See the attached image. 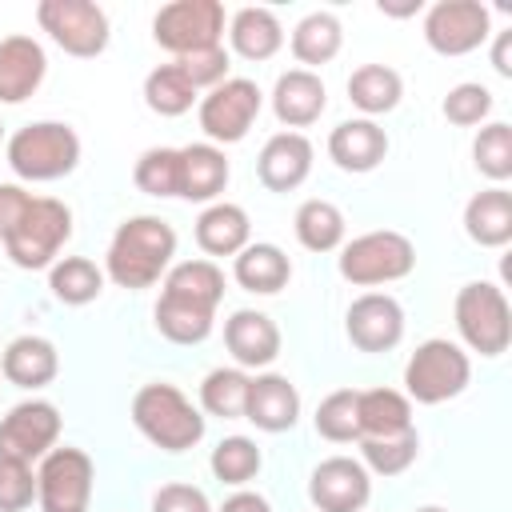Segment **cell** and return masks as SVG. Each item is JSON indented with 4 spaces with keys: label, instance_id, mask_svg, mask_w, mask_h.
I'll return each instance as SVG.
<instances>
[{
    "label": "cell",
    "instance_id": "obj_4",
    "mask_svg": "<svg viewBox=\"0 0 512 512\" xmlns=\"http://www.w3.org/2000/svg\"><path fill=\"white\" fill-rule=\"evenodd\" d=\"M72 236V208L56 196H32L28 212L20 216V224L0 240L4 256L16 268H52L60 260V248Z\"/></svg>",
    "mask_w": 512,
    "mask_h": 512
},
{
    "label": "cell",
    "instance_id": "obj_17",
    "mask_svg": "<svg viewBox=\"0 0 512 512\" xmlns=\"http://www.w3.org/2000/svg\"><path fill=\"white\" fill-rule=\"evenodd\" d=\"M224 344L236 368H268L280 356V328L268 312L240 308L224 320Z\"/></svg>",
    "mask_w": 512,
    "mask_h": 512
},
{
    "label": "cell",
    "instance_id": "obj_33",
    "mask_svg": "<svg viewBox=\"0 0 512 512\" xmlns=\"http://www.w3.org/2000/svg\"><path fill=\"white\" fill-rule=\"evenodd\" d=\"M48 288L60 304H92L104 292V268H96L88 256H60L48 268Z\"/></svg>",
    "mask_w": 512,
    "mask_h": 512
},
{
    "label": "cell",
    "instance_id": "obj_28",
    "mask_svg": "<svg viewBox=\"0 0 512 512\" xmlns=\"http://www.w3.org/2000/svg\"><path fill=\"white\" fill-rule=\"evenodd\" d=\"M356 420L364 436H400L412 428V400L396 388H368L356 392Z\"/></svg>",
    "mask_w": 512,
    "mask_h": 512
},
{
    "label": "cell",
    "instance_id": "obj_1",
    "mask_svg": "<svg viewBox=\"0 0 512 512\" xmlns=\"http://www.w3.org/2000/svg\"><path fill=\"white\" fill-rule=\"evenodd\" d=\"M176 256V232L168 220L160 216H128L112 240H108V256H104V276L120 288H152L168 264Z\"/></svg>",
    "mask_w": 512,
    "mask_h": 512
},
{
    "label": "cell",
    "instance_id": "obj_3",
    "mask_svg": "<svg viewBox=\"0 0 512 512\" xmlns=\"http://www.w3.org/2000/svg\"><path fill=\"white\" fill-rule=\"evenodd\" d=\"M8 168L28 184H48L68 176L80 164V136L64 120H36L12 132L4 144Z\"/></svg>",
    "mask_w": 512,
    "mask_h": 512
},
{
    "label": "cell",
    "instance_id": "obj_15",
    "mask_svg": "<svg viewBox=\"0 0 512 512\" xmlns=\"http://www.w3.org/2000/svg\"><path fill=\"white\" fill-rule=\"evenodd\" d=\"M344 332L360 352H388L404 340V308L388 292H364L348 304Z\"/></svg>",
    "mask_w": 512,
    "mask_h": 512
},
{
    "label": "cell",
    "instance_id": "obj_35",
    "mask_svg": "<svg viewBox=\"0 0 512 512\" xmlns=\"http://www.w3.org/2000/svg\"><path fill=\"white\" fill-rule=\"evenodd\" d=\"M248 372L244 368H212L200 380V408L220 420H240L248 404Z\"/></svg>",
    "mask_w": 512,
    "mask_h": 512
},
{
    "label": "cell",
    "instance_id": "obj_41",
    "mask_svg": "<svg viewBox=\"0 0 512 512\" xmlns=\"http://www.w3.org/2000/svg\"><path fill=\"white\" fill-rule=\"evenodd\" d=\"M316 432L332 444H352L360 440V420H356V392L352 388H336L320 400L316 416H312Z\"/></svg>",
    "mask_w": 512,
    "mask_h": 512
},
{
    "label": "cell",
    "instance_id": "obj_46",
    "mask_svg": "<svg viewBox=\"0 0 512 512\" xmlns=\"http://www.w3.org/2000/svg\"><path fill=\"white\" fill-rule=\"evenodd\" d=\"M28 204H32V192H24V184H0V240L20 224Z\"/></svg>",
    "mask_w": 512,
    "mask_h": 512
},
{
    "label": "cell",
    "instance_id": "obj_22",
    "mask_svg": "<svg viewBox=\"0 0 512 512\" xmlns=\"http://www.w3.org/2000/svg\"><path fill=\"white\" fill-rule=\"evenodd\" d=\"M0 372H4L8 384L36 392V388H44V384L56 380V372H60V352H56L52 340L28 332V336H16V340L4 348Z\"/></svg>",
    "mask_w": 512,
    "mask_h": 512
},
{
    "label": "cell",
    "instance_id": "obj_47",
    "mask_svg": "<svg viewBox=\"0 0 512 512\" xmlns=\"http://www.w3.org/2000/svg\"><path fill=\"white\" fill-rule=\"evenodd\" d=\"M220 512H272V504H268L260 492L240 488V492H232V496L220 504Z\"/></svg>",
    "mask_w": 512,
    "mask_h": 512
},
{
    "label": "cell",
    "instance_id": "obj_37",
    "mask_svg": "<svg viewBox=\"0 0 512 512\" xmlns=\"http://www.w3.org/2000/svg\"><path fill=\"white\" fill-rule=\"evenodd\" d=\"M360 456H364L360 464L368 472H376V476H400V472H408L416 464L420 436H416V428H408L400 436H364L360 440Z\"/></svg>",
    "mask_w": 512,
    "mask_h": 512
},
{
    "label": "cell",
    "instance_id": "obj_40",
    "mask_svg": "<svg viewBox=\"0 0 512 512\" xmlns=\"http://www.w3.org/2000/svg\"><path fill=\"white\" fill-rule=\"evenodd\" d=\"M132 180L144 196H180V148H148L140 152Z\"/></svg>",
    "mask_w": 512,
    "mask_h": 512
},
{
    "label": "cell",
    "instance_id": "obj_21",
    "mask_svg": "<svg viewBox=\"0 0 512 512\" xmlns=\"http://www.w3.org/2000/svg\"><path fill=\"white\" fill-rule=\"evenodd\" d=\"M328 156L344 172H372L388 156V132L376 120H368V116L340 120L328 132Z\"/></svg>",
    "mask_w": 512,
    "mask_h": 512
},
{
    "label": "cell",
    "instance_id": "obj_24",
    "mask_svg": "<svg viewBox=\"0 0 512 512\" xmlns=\"http://www.w3.org/2000/svg\"><path fill=\"white\" fill-rule=\"evenodd\" d=\"M228 184V156L224 148L200 140V144H184L180 148V196L184 200H200L212 204Z\"/></svg>",
    "mask_w": 512,
    "mask_h": 512
},
{
    "label": "cell",
    "instance_id": "obj_9",
    "mask_svg": "<svg viewBox=\"0 0 512 512\" xmlns=\"http://www.w3.org/2000/svg\"><path fill=\"white\" fill-rule=\"evenodd\" d=\"M260 104H264V92L256 88V80H244V76H228L224 84L208 88L200 96V132L208 136V144H236L248 136V128L256 124L260 116Z\"/></svg>",
    "mask_w": 512,
    "mask_h": 512
},
{
    "label": "cell",
    "instance_id": "obj_31",
    "mask_svg": "<svg viewBox=\"0 0 512 512\" xmlns=\"http://www.w3.org/2000/svg\"><path fill=\"white\" fill-rule=\"evenodd\" d=\"M340 44H344V28H340V20L332 12H308L292 28V56L300 64H308V72L328 64V60H336Z\"/></svg>",
    "mask_w": 512,
    "mask_h": 512
},
{
    "label": "cell",
    "instance_id": "obj_36",
    "mask_svg": "<svg viewBox=\"0 0 512 512\" xmlns=\"http://www.w3.org/2000/svg\"><path fill=\"white\" fill-rule=\"evenodd\" d=\"M200 100V92L188 84V76L172 64H160L144 76V104L156 112V116H184L192 104Z\"/></svg>",
    "mask_w": 512,
    "mask_h": 512
},
{
    "label": "cell",
    "instance_id": "obj_50",
    "mask_svg": "<svg viewBox=\"0 0 512 512\" xmlns=\"http://www.w3.org/2000/svg\"><path fill=\"white\" fill-rule=\"evenodd\" d=\"M416 512H448V508H436V504H428V508H416Z\"/></svg>",
    "mask_w": 512,
    "mask_h": 512
},
{
    "label": "cell",
    "instance_id": "obj_14",
    "mask_svg": "<svg viewBox=\"0 0 512 512\" xmlns=\"http://www.w3.org/2000/svg\"><path fill=\"white\" fill-rule=\"evenodd\" d=\"M308 500L320 512H364L372 500V472L352 456H328L308 476Z\"/></svg>",
    "mask_w": 512,
    "mask_h": 512
},
{
    "label": "cell",
    "instance_id": "obj_27",
    "mask_svg": "<svg viewBox=\"0 0 512 512\" xmlns=\"http://www.w3.org/2000/svg\"><path fill=\"white\" fill-rule=\"evenodd\" d=\"M228 40L232 52L244 60H272L284 44V28L272 8H240L228 20Z\"/></svg>",
    "mask_w": 512,
    "mask_h": 512
},
{
    "label": "cell",
    "instance_id": "obj_12",
    "mask_svg": "<svg viewBox=\"0 0 512 512\" xmlns=\"http://www.w3.org/2000/svg\"><path fill=\"white\" fill-rule=\"evenodd\" d=\"M492 36V16L480 0H436L424 16V40L440 56H468Z\"/></svg>",
    "mask_w": 512,
    "mask_h": 512
},
{
    "label": "cell",
    "instance_id": "obj_49",
    "mask_svg": "<svg viewBox=\"0 0 512 512\" xmlns=\"http://www.w3.org/2000/svg\"><path fill=\"white\" fill-rule=\"evenodd\" d=\"M380 12H388V16H412V12H420V0H408V4H384L380 0Z\"/></svg>",
    "mask_w": 512,
    "mask_h": 512
},
{
    "label": "cell",
    "instance_id": "obj_5",
    "mask_svg": "<svg viewBox=\"0 0 512 512\" xmlns=\"http://www.w3.org/2000/svg\"><path fill=\"white\" fill-rule=\"evenodd\" d=\"M472 380V360L456 340L432 336L416 344V352L404 364V396L416 404H444L460 396Z\"/></svg>",
    "mask_w": 512,
    "mask_h": 512
},
{
    "label": "cell",
    "instance_id": "obj_32",
    "mask_svg": "<svg viewBox=\"0 0 512 512\" xmlns=\"http://www.w3.org/2000/svg\"><path fill=\"white\" fill-rule=\"evenodd\" d=\"M164 292L204 304V308H216L224 300V272L216 260H180L176 268L164 272Z\"/></svg>",
    "mask_w": 512,
    "mask_h": 512
},
{
    "label": "cell",
    "instance_id": "obj_16",
    "mask_svg": "<svg viewBox=\"0 0 512 512\" xmlns=\"http://www.w3.org/2000/svg\"><path fill=\"white\" fill-rule=\"evenodd\" d=\"M312 172V140L304 132H276L256 156V176L268 192H296Z\"/></svg>",
    "mask_w": 512,
    "mask_h": 512
},
{
    "label": "cell",
    "instance_id": "obj_42",
    "mask_svg": "<svg viewBox=\"0 0 512 512\" xmlns=\"http://www.w3.org/2000/svg\"><path fill=\"white\" fill-rule=\"evenodd\" d=\"M440 112H444L448 124H456V128H476V124H484L488 112H492V92H488L484 84H476V80H464V84L448 88Z\"/></svg>",
    "mask_w": 512,
    "mask_h": 512
},
{
    "label": "cell",
    "instance_id": "obj_51",
    "mask_svg": "<svg viewBox=\"0 0 512 512\" xmlns=\"http://www.w3.org/2000/svg\"><path fill=\"white\" fill-rule=\"evenodd\" d=\"M0 140H4V124H0Z\"/></svg>",
    "mask_w": 512,
    "mask_h": 512
},
{
    "label": "cell",
    "instance_id": "obj_19",
    "mask_svg": "<svg viewBox=\"0 0 512 512\" xmlns=\"http://www.w3.org/2000/svg\"><path fill=\"white\" fill-rule=\"evenodd\" d=\"M244 420H252L260 432H288L300 420V392L280 372H260L248 380V404Z\"/></svg>",
    "mask_w": 512,
    "mask_h": 512
},
{
    "label": "cell",
    "instance_id": "obj_23",
    "mask_svg": "<svg viewBox=\"0 0 512 512\" xmlns=\"http://www.w3.org/2000/svg\"><path fill=\"white\" fill-rule=\"evenodd\" d=\"M464 232L480 248H504L512 240V192L492 184L464 204Z\"/></svg>",
    "mask_w": 512,
    "mask_h": 512
},
{
    "label": "cell",
    "instance_id": "obj_45",
    "mask_svg": "<svg viewBox=\"0 0 512 512\" xmlns=\"http://www.w3.org/2000/svg\"><path fill=\"white\" fill-rule=\"evenodd\" d=\"M152 512H212V504H208V496H204L196 484H180V480H172V484L156 488V496H152Z\"/></svg>",
    "mask_w": 512,
    "mask_h": 512
},
{
    "label": "cell",
    "instance_id": "obj_25",
    "mask_svg": "<svg viewBox=\"0 0 512 512\" xmlns=\"http://www.w3.org/2000/svg\"><path fill=\"white\" fill-rule=\"evenodd\" d=\"M232 276L244 292L272 296L292 280V260L284 256V248H276L268 240H256V244H244L232 256Z\"/></svg>",
    "mask_w": 512,
    "mask_h": 512
},
{
    "label": "cell",
    "instance_id": "obj_39",
    "mask_svg": "<svg viewBox=\"0 0 512 512\" xmlns=\"http://www.w3.org/2000/svg\"><path fill=\"white\" fill-rule=\"evenodd\" d=\"M472 160L480 176H488L492 184H504L512 176V124L504 120L484 124L472 140Z\"/></svg>",
    "mask_w": 512,
    "mask_h": 512
},
{
    "label": "cell",
    "instance_id": "obj_7",
    "mask_svg": "<svg viewBox=\"0 0 512 512\" xmlns=\"http://www.w3.org/2000/svg\"><path fill=\"white\" fill-rule=\"evenodd\" d=\"M340 276L356 288H376V284H392L404 280L416 268V248L404 232L392 228H376L364 232L348 244H340V260H336Z\"/></svg>",
    "mask_w": 512,
    "mask_h": 512
},
{
    "label": "cell",
    "instance_id": "obj_26",
    "mask_svg": "<svg viewBox=\"0 0 512 512\" xmlns=\"http://www.w3.org/2000/svg\"><path fill=\"white\" fill-rule=\"evenodd\" d=\"M248 236H252V224H248V212L240 204L212 200L196 216V244L208 256H236L244 244H252Z\"/></svg>",
    "mask_w": 512,
    "mask_h": 512
},
{
    "label": "cell",
    "instance_id": "obj_2",
    "mask_svg": "<svg viewBox=\"0 0 512 512\" xmlns=\"http://www.w3.org/2000/svg\"><path fill=\"white\" fill-rule=\"evenodd\" d=\"M132 424L160 452H188L204 440L200 408L168 380H152L132 396Z\"/></svg>",
    "mask_w": 512,
    "mask_h": 512
},
{
    "label": "cell",
    "instance_id": "obj_30",
    "mask_svg": "<svg viewBox=\"0 0 512 512\" xmlns=\"http://www.w3.org/2000/svg\"><path fill=\"white\" fill-rule=\"evenodd\" d=\"M152 316H156V332L164 340H172V344H200L212 332L216 308H204V304H192V300H180V296L160 292Z\"/></svg>",
    "mask_w": 512,
    "mask_h": 512
},
{
    "label": "cell",
    "instance_id": "obj_6",
    "mask_svg": "<svg viewBox=\"0 0 512 512\" xmlns=\"http://www.w3.org/2000/svg\"><path fill=\"white\" fill-rule=\"evenodd\" d=\"M452 316H456L460 340L472 352H480V356L508 352V344H512V308H508V296H504L500 284H492V280L464 284L456 292Z\"/></svg>",
    "mask_w": 512,
    "mask_h": 512
},
{
    "label": "cell",
    "instance_id": "obj_43",
    "mask_svg": "<svg viewBox=\"0 0 512 512\" xmlns=\"http://www.w3.org/2000/svg\"><path fill=\"white\" fill-rule=\"evenodd\" d=\"M36 500V472L24 460H0V512H28Z\"/></svg>",
    "mask_w": 512,
    "mask_h": 512
},
{
    "label": "cell",
    "instance_id": "obj_20",
    "mask_svg": "<svg viewBox=\"0 0 512 512\" xmlns=\"http://www.w3.org/2000/svg\"><path fill=\"white\" fill-rule=\"evenodd\" d=\"M324 108H328V88H324V80L316 72H308V68L280 72V80L272 88V112L288 132L316 124Z\"/></svg>",
    "mask_w": 512,
    "mask_h": 512
},
{
    "label": "cell",
    "instance_id": "obj_38",
    "mask_svg": "<svg viewBox=\"0 0 512 512\" xmlns=\"http://www.w3.org/2000/svg\"><path fill=\"white\" fill-rule=\"evenodd\" d=\"M260 464H264V456H260L256 440H248V436H224L208 456L212 476L220 484H232V488H244L260 472Z\"/></svg>",
    "mask_w": 512,
    "mask_h": 512
},
{
    "label": "cell",
    "instance_id": "obj_48",
    "mask_svg": "<svg viewBox=\"0 0 512 512\" xmlns=\"http://www.w3.org/2000/svg\"><path fill=\"white\" fill-rule=\"evenodd\" d=\"M492 68L500 76H512V32H496V44H492Z\"/></svg>",
    "mask_w": 512,
    "mask_h": 512
},
{
    "label": "cell",
    "instance_id": "obj_18",
    "mask_svg": "<svg viewBox=\"0 0 512 512\" xmlns=\"http://www.w3.org/2000/svg\"><path fill=\"white\" fill-rule=\"evenodd\" d=\"M48 72V56L40 40L16 32L0 40V104H24Z\"/></svg>",
    "mask_w": 512,
    "mask_h": 512
},
{
    "label": "cell",
    "instance_id": "obj_10",
    "mask_svg": "<svg viewBox=\"0 0 512 512\" xmlns=\"http://www.w3.org/2000/svg\"><path fill=\"white\" fill-rule=\"evenodd\" d=\"M36 24L68 56L92 60L108 48V16L92 0H40L36 4Z\"/></svg>",
    "mask_w": 512,
    "mask_h": 512
},
{
    "label": "cell",
    "instance_id": "obj_29",
    "mask_svg": "<svg viewBox=\"0 0 512 512\" xmlns=\"http://www.w3.org/2000/svg\"><path fill=\"white\" fill-rule=\"evenodd\" d=\"M404 96V80L396 68L388 64H360L352 76H348V100L372 120V116H384L400 104Z\"/></svg>",
    "mask_w": 512,
    "mask_h": 512
},
{
    "label": "cell",
    "instance_id": "obj_44",
    "mask_svg": "<svg viewBox=\"0 0 512 512\" xmlns=\"http://www.w3.org/2000/svg\"><path fill=\"white\" fill-rule=\"evenodd\" d=\"M176 68L188 76V84H192L196 92H200V88H216V84L228 80V52H224V44H216V48H200V52L180 56Z\"/></svg>",
    "mask_w": 512,
    "mask_h": 512
},
{
    "label": "cell",
    "instance_id": "obj_13",
    "mask_svg": "<svg viewBox=\"0 0 512 512\" xmlns=\"http://www.w3.org/2000/svg\"><path fill=\"white\" fill-rule=\"evenodd\" d=\"M60 440V412L48 400H24L0 420V460H44Z\"/></svg>",
    "mask_w": 512,
    "mask_h": 512
},
{
    "label": "cell",
    "instance_id": "obj_8",
    "mask_svg": "<svg viewBox=\"0 0 512 512\" xmlns=\"http://www.w3.org/2000/svg\"><path fill=\"white\" fill-rule=\"evenodd\" d=\"M224 36V4L216 0H172L152 16V40L176 60L200 48H216Z\"/></svg>",
    "mask_w": 512,
    "mask_h": 512
},
{
    "label": "cell",
    "instance_id": "obj_34",
    "mask_svg": "<svg viewBox=\"0 0 512 512\" xmlns=\"http://www.w3.org/2000/svg\"><path fill=\"white\" fill-rule=\"evenodd\" d=\"M292 228L308 252H336L344 244V212L332 200H304Z\"/></svg>",
    "mask_w": 512,
    "mask_h": 512
},
{
    "label": "cell",
    "instance_id": "obj_11",
    "mask_svg": "<svg viewBox=\"0 0 512 512\" xmlns=\"http://www.w3.org/2000/svg\"><path fill=\"white\" fill-rule=\"evenodd\" d=\"M92 456L84 448H52L36 468L40 512H88L92 504Z\"/></svg>",
    "mask_w": 512,
    "mask_h": 512
}]
</instances>
